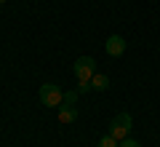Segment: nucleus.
Returning a JSON list of instances; mask_svg holds the SVG:
<instances>
[{
	"label": "nucleus",
	"instance_id": "obj_1",
	"mask_svg": "<svg viewBox=\"0 0 160 147\" xmlns=\"http://www.w3.org/2000/svg\"><path fill=\"white\" fill-rule=\"evenodd\" d=\"M131 129H133V120H131V115H128V113H118V115L112 118V123H109V134H112L118 142L128 139Z\"/></svg>",
	"mask_w": 160,
	"mask_h": 147
},
{
	"label": "nucleus",
	"instance_id": "obj_2",
	"mask_svg": "<svg viewBox=\"0 0 160 147\" xmlns=\"http://www.w3.org/2000/svg\"><path fill=\"white\" fill-rule=\"evenodd\" d=\"M62 99H64V91L53 83H43L40 86V104L43 107H62Z\"/></svg>",
	"mask_w": 160,
	"mask_h": 147
},
{
	"label": "nucleus",
	"instance_id": "obj_3",
	"mask_svg": "<svg viewBox=\"0 0 160 147\" xmlns=\"http://www.w3.org/2000/svg\"><path fill=\"white\" fill-rule=\"evenodd\" d=\"M72 72H75V78H78V80H91L93 75H96V62H93V56H80V59H75Z\"/></svg>",
	"mask_w": 160,
	"mask_h": 147
},
{
	"label": "nucleus",
	"instance_id": "obj_4",
	"mask_svg": "<svg viewBox=\"0 0 160 147\" xmlns=\"http://www.w3.org/2000/svg\"><path fill=\"white\" fill-rule=\"evenodd\" d=\"M104 51H107L109 56H120V54L126 51V40L120 38V35H109L107 43H104Z\"/></svg>",
	"mask_w": 160,
	"mask_h": 147
},
{
	"label": "nucleus",
	"instance_id": "obj_5",
	"mask_svg": "<svg viewBox=\"0 0 160 147\" xmlns=\"http://www.w3.org/2000/svg\"><path fill=\"white\" fill-rule=\"evenodd\" d=\"M109 86H112V83H109V75H104V72H96L91 78V88L93 91H107Z\"/></svg>",
	"mask_w": 160,
	"mask_h": 147
},
{
	"label": "nucleus",
	"instance_id": "obj_6",
	"mask_svg": "<svg viewBox=\"0 0 160 147\" xmlns=\"http://www.w3.org/2000/svg\"><path fill=\"white\" fill-rule=\"evenodd\" d=\"M59 120H62V123H75V120H78V110L69 107V104H62V107H59Z\"/></svg>",
	"mask_w": 160,
	"mask_h": 147
},
{
	"label": "nucleus",
	"instance_id": "obj_7",
	"mask_svg": "<svg viewBox=\"0 0 160 147\" xmlns=\"http://www.w3.org/2000/svg\"><path fill=\"white\" fill-rule=\"evenodd\" d=\"M96 147H120V142H118V139H115V136H112V134L107 131V134H104L102 139L96 142Z\"/></svg>",
	"mask_w": 160,
	"mask_h": 147
},
{
	"label": "nucleus",
	"instance_id": "obj_8",
	"mask_svg": "<svg viewBox=\"0 0 160 147\" xmlns=\"http://www.w3.org/2000/svg\"><path fill=\"white\" fill-rule=\"evenodd\" d=\"M78 91H64V99H62V104H69V107H75V102H78Z\"/></svg>",
	"mask_w": 160,
	"mask_h": 147
},
{
	"label": "nucleus",
	"instance_id": "obj_9",
	"mask_svg": "<svg viewBox=\"0 0 160 147\" xmlns=\"http://www.w3.org/2000/svg\"><path fill=\"white\" fill-rule=\"evenodd\" d=\"M91 91V80H78V94H86Z\"/></svg>",
	"mask_w": 160,
	"mask_h": 147
},
{
	"label": "nucleus",
	"instance_id": "obj_10",
	"mask_svg": "<svg viewBox=\"0 0 160 147\" xmlns=\"http://www.w3.org/2000/svg\"><path fill=\"white\" fill-rule=\"evenodd\" d=\"M120 147H142V142H136V139H131V136H128V139L120 142Z\"/></svg>",
	"mask_w": 160,
	"mask_h": 147
},
{
	"label": "nucleus",
	"instance_id": "obj_11",
	"mask_svg": "<svg viewBox=\"0 0 160 147\" xmlns=\"http://www.w3.org/2000/svg\"><path fill=\"white\" fill-rule=\"evenodd\" d=\"M3 3H6V0H0V6H3Z\"/></svg>",
	"mask_w": 160,
	"mask_h": 147
}]
</instances>
